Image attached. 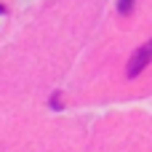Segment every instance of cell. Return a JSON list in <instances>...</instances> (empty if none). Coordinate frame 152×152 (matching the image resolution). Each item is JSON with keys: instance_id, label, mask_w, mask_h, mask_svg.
I'll list each match as a JSON object with an SVG mask.
<instances>
[{"instance_id": "cell-2", "label": "cell", "mask_w": 152, "mask_h": 152, "mask_svg": "<svg viewBox=\"0 0 152 152\" xmlns=\"http://www.w3.org/2000/svg\"><path fill=\"white\" fill-rule=\"evenodd\" d=\"M134 3H136V0H118L120 13H123V16H126V13H131V11H134Z\"/></svg>"}, {"instance_id": "cell-1", "label": "cell", "mask_w": 152, "mask_h": 152, "mask_svg": "<svg viewBox=\"0 0 152 152\" xmlns=\"http://www.w3.org/2000/svg\"><path fill=\"white\" fill-rule=\"evenodd\" d=\"M150 61H152V40H147V43H144L142 48H136V51H134V56L128 59L126 75H128V77H136V75H139Z\"/></svg>"}, {"instance_id": "cell-3", "label": "cell", "mask_w": 152, "mask_h": 152, "mask_svg": "<svg viewBox=\"0 0 152 152\" xmlns=\"http://www.w3.org/2000/svg\"><path fill=\"white\" fill-rule=\"evenodd\" d=\"M3 11H5V8H3V5H0V13H3Z\"/></svg>"}]
</instances>
